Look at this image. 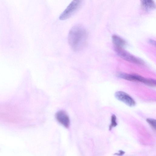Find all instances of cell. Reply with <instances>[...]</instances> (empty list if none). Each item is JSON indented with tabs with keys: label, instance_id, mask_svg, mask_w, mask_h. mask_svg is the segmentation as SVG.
<instances>
[{
	"label": "cell",
	"instance_id": "6da1fadb",
	"mask_svg": "<svg viewBox=\"0 0 156 156\" xmlns=\"http://www.w3.org/2000/svg\"><path fill=\"white\" fill-rule=\"evenodd\" d=\"M87 38V33L84 27L77 24L70 30L68 36L69 44L75 51L81 50L85 45Z\"/></svg>",
	"mask_w": 156,
	"mask_h": 156
},
{
	"label": "cell",
	"instance_id": "7a4b0ae2",
	"mask_svg": "<svg viewBox=\"0 0 156 156\" xmlns=\"http://www.w3.org/2000/svg\"><path fill=\"white\" fill-rule=\"evenodd\" d=\"M117 76L119 78L127 80L142 82L151 87H155L156 85L155 80L146 78L137 74L120 73L117 74Z\"/></svg>",
	"mask_w": 156,
	"mask_h": 156
},
{
	"label": "cell",
	"instance_id": "3957f363",
	"mask_svg": "<svg viewBox=\"0 0 156 156\" xmlns=\"http://www.w3.org/2000/svg\"><path fill=\"white\" fill-rule=\"evenodd\" d=\"M82 2L81 0L73 1L60 15L59 19L61 20H64L71 17L79 9Z\"/></svg>",
	"mask_w": 156,
	"mask_h": 156
},
{
	"label": "cell",
	"instance_id": "277c9868",
	"mask_svg": "<svg viewBox=\"0 0 156 156\" xmlns=\"http://www.w3.org/2000/svg\"><path fill=\"white\" fill-rule=\"evenodd\" d=\"M115 49L118 55L124 60L137 64L143 65L144 64L143 61L129 53L123 48H115Z\"/></svg>",
	"mask_w": 156,
	"mask_h": 156
},
{
	"label": "cell",
	"instance_id": "5b68a950",
	"mask_svg": "<svg viewBox=\"0 0 156 156\" xmlns=\"http://www.w3.org/2000/svg\"><path fill=\"white\" fill-rule=\"evenodd\" d=\"M116 98L130 107L134 106L136 102L133 99L129 94L122 91H119L115 94Z\"/></svg>",
	"mask_w": 156,
	"mask_h": 156
},
{
	"label": "cell",
	"instance_id": "8992f818",
	"mask_svg": "<svg viewBox=\"0 0 156 156\" xmlns=\"http://www.w3.org/2000/svg\"><path fill=\"white\" fill-rule=\"evenodd\" d=\"M56 118L58 121L64 126L66 128L69 127L70 124L69 119L65 112L63 111L58 112L56 113Z\"/></svg>",
	"mask_w": 156,
	"mask_h": 156
},
{
	"label": "cell",
	"instance_id": "52a82bcc",
	"mask_svg": "<svg viewBox=\"0 0 156 156\" xmlns=\"http://www.w3.org/2000/svg\"><path fill=\"white\" fill-rule=\"evenodd\" d=\"M112 40L115 48H123L126 45V42L125 40L118 35H113Z\"/></svg>",
	"mask_w": 156,
	"mask_h": 156
},
{
	"label": "cell",
	"instance_id": "ba28073f",
	"mask_svg": "<svg viewBox=\"0 0 156 156\" xmlns=\"http://www.w3.org/2000/svg\"><path fill=\"white\" fill-rule=\"evenodd\" d=\"M141 3L142 7L147 10L154 9L156 7L154 1L152 0H142Z\"/></svg>",
	"mask_w": 156,
	"mask_h": 156
},
{
	"label": "cell",
	"instance_id": "9c48e42d",
	"mask_svg": "<svg viewBox=\"0 0 156 156\" xmlns=\"http://www.w3.org/2000/svg\"><path fill=\"white\" fill-rule=\"evenodd\" d=\"M117 125L116 116L115 115L113 114L111 116V123L109 126V130L111 129L112 128L115 127Z\"/></svg>",
	"mask_w": 156,
	"mask_h": 156
},
{
	"label": "cell",
	"instance_id": "30bf717a",
	"mask_svg": "<svg viewBox=\"0 0 156 156\" xmlns=\"http://www.w3.org/2000/svg\"><path fill=\"white\" fill-rule=\"evenodd\" d=\"M146 121L150 126L154 130L156 129V120L153 119L147 118Z\"/></svg>",
	"mask_w": 156,
	"mask_h": 156
},
{
	"label": "cell",
	"instance_id": "8fae6325",
	"mask_svg": "<svg viewBox=\"0 0 156 156\" xmlns=\"http://www.w3.org/2000/svg\"><path fill=\"white\" fill-rule=\"evenodd\" d=\"M149 42H150V43L151 44H155V41H154L153 40H151L149 41Z\"/></svg>",
	"mask_w": 156,
	"mask_h": 156
}]
</instances>
